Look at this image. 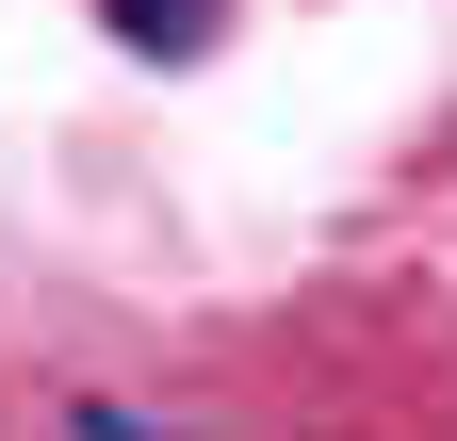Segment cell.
I'll list each match as a JSON object with an SVG mask.
<instances>
[{
    "mask_svg": "<svg viewBox=\"0 0 457 441\" xmlns=\"http://www.w3.org/2000/svg\"><path fill=\"white\" fill-rule=\"evenodd\" d=\"M98 33H114V49H147V66H196V49L228 33V0H98Z\"/></svg>",
    "mask_w": 457,
    "mask_h": 441,
    "instance_id": "cell-1",
    "label": "cell"
}]
</instances>
